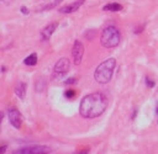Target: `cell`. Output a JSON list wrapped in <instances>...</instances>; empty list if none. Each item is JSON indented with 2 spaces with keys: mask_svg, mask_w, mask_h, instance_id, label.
I'll list each match as a JSON object with an SVG mask.
<instances>
[{
  "mask_svg": "<svg viewBox=\"0 0 158 154\" xmlns=\"http://www.w3.org/2000/svg\"><path fill=\"white\" fill-rule=\"evenodd\" d=\"M108 98L103 92H94L84 96L79 106V112L84 119H95L106 110Z\"/></svg>",
  "mask_w": 158,
  "mask_h": 154,
  "instance_id": "cell-1",
  "label": "cell"
},
{
  "mask_svg": "<svg viewBox=\"0 0 158 154\" xmlns=\"http://www.w3.org/2000/svg\"><path fill=\"white\" fill-rule=\"evenodd\" d=\"M115 65H116V59L115 58H109V59L104 61L101 64H99L98 68L95 69V73H94L95 80L98 83H100V84L109 83L111 80V78H112Z\"/></svg>",
  "mask_w": 158,
  "mask_h": 154,
  "instance_id": "cell-2",
  "label": "cell"
},
{
  "mask_svg": "<svg viewBox=\"0 0 158 154\" xmlns=\"http://www.w3.org/2000/svg\"><path fill=\"white\" fill-rule=\"evenodd\" d=\"M121 36L118 30L115 26H108L103 30L101 37H100V42L105 48H114L120 43Z\"/></svg>",
  "mask_w": 158,
  "mask_h": 154,
  "instance_id": "cell-3",
  "label": "cell"
},
{
  "mask_svg": "<svg viewBox=\"0 0 158 154\" xmlns=\"http://www.w3.org/2000/svg\"><path fill=\"white\" fill-rule=\"evenodd\" d=\"M8 117H9V121L10 123L15 127V128H21V125H22V115L19 112V110L16 107H10L9 111H8Z\"/></svg>",
  "mask_w": 158,
  "mask_h": 154,
  "instance_id": "cell-4",
  "label": "cell"
},
{
  "mask_svg": "<svg viewBox=\"0 0 158 154\" xmlns=\"http://www.w3.org/2000/svg\"><path fill=\"white\" fill-rule=\"evenodd\" d=\"M70 68V63L68 58H61L54 65V76H62L64 75Z\"/></svg>",
  "mask_w": 158,
  "mask_h": 154,
  "instance_id": "cell-5",
  "label": "cell"
},
{
  "mask_svg": "<svg viewBox=\"0 0 158 154\" xmlns=\"http://www.w3.org/2000/svg\"><path fill=\"white\" fill-rule=\"evenodd\" d=\"M83 55H84V46L81 41L77 40L74 42V46H73V59H74L75 65H79L82 63Z\"/></svg>",
  "mask_w": 158,
  "mask_h": 154,
  "instance_id": "cell-6",
  "label": "cell"
},
{
  "mask_svg": "<svg viewBox=\"0 0 158 154\" xmlns=\"http://www.w3.org/2000/svg\"><path fill=\"white\" fill-rule=\"evenodd\" d=\"M47 147H25L17 150V154H47Z\"/></svg>",
  "mask_w": 158,
  "mask_h": 154,
  "instance_id": "cell-7",
  "label": "cell"
},
{
  "mask_svg": "<svg viewBox=\"0 0 158 154\" xmlns=\"http://www.w3.org/2000/svg\"><path fill=\"white\" fill-rule=\"evenodd\" d=\"M84 3H85V0H75V2L72 3V4L62 6L58 11L61 12V14H72V12H75L77 10H79V8H81Z\"/></svg>",
  "mask_w": 158,
  "mask_h": 154,
  "instance_id": "cell-8",
  "label": "cell"
},
{
  "mask_svg": "<svg viewBox=\"0 0 158 154\" xmlns=\"http://www.w3.org/2000/svg\"><path fill=\"white\" fill-rule=\"evenodd\" d=\"M58 27V24L57 22H51L50 25H47L42 31H41V37L43 41H47L51 38V36L53 35V32L56 31V28Z\"/></svg>",
  "mask_w": 158,
  "mask_h": 154,
  "instance_id": "cell-9",
  "label": "cell"
},
{
  "mask_svg": "<svg viewBox=\"0 0 158 154\" xmlns=\"http://www.w3.org/2000/svg\"><path fill=\"white\" fill-rule=\"evenodd\" d=\"M15 94L19 96L20 99H25V96H26V84L25 83H19L15 86Z\"/></svg>",
  "mask_w": 158,
  "mask_h": 154,
  "instance_id": "cell-10",
  "label": "cell"
},
{
  "mask_svg": "<svg viewBox=\"0 0 158 154\" xmlns=\"http://www.w3.org/2000/svg\"><path fill=\"white\" fill-rule=\"evenodd\" d=\"M122 5L118 4V3H110V4H106L103 6V10L104 11H111V12H116V11H121L122 10Z\"/></svg>",
  "mask_w": 158,
  "mask_h": 154,
  "instance_id": "cell-11",
  "label": "cell"
},
{
  "mask_svg": "<svg viewBox=\"0 0 158 154\" xmlns=\"http://www.w3.org/2000/svg\"><path fill=\"white\" fill-rule=\"evenodd\" d=\"M24 63H25L26 65H29V67L36 65V64H37V54H36V53H32V54L27 55L26 58H25V61H24Z\"/></svg>",
  "mask_w": 158,
  "mask_h": 154,
  "instance_id": "cell-12",
  "label": "cell"
},
{
  "mask_svg": "<svg viewBox=\"0 0 158 154\" xmlns=\"http://www.w3.org/2000/svg\"><path fill=\"white\" fill-rule=\"evenodd\" d=\"M62 2H63V0H52V2H50L48 4H46L42 8V10H51V9L56 8L57 5H59V3H62Z\"/></svg>",
  "mask_w": 158,
  "mask_h": 154,
  "instance_id": "cell-13",
  "label": "cell"
},
{
  "mask_svg": "<svg viewBox=\"0 0 158 154\" xmlns=\"http://www.w3.org/2000/svg\"><path fill=\"white\" fill-rule=\"evenodd\" d=\"M64 96L67 99H73L74 96H75V91L73 90V89H67L66 91H64Z\"/></svg>",
  "mask_w": 158,
  "mask_h": 154,
  "instance_id": "cell-14",
  "label": "cell"
},
{
  "mask_svg": "<svg viewBox=\"0 0 158 154\" xmlns=\"http://www.w3.org/2000/svg\"><path fill=\"white\" fill-rule=\"evenodd\" d=\"M146 85H147L149 89H152V88H154V82H153L152 79H149V78H146Z\"/></svg>",
  "mask_w": 158,
  "mask_h": 154,
  "instance_id": "cell-15",
  "label": "cell"
},
{
  "mask_svg": "<svg viewBox=\"0 0 158 154\" xmlns=\"http://www.w3.org/2000/svg\"><path fill=\"white\" fill-rule=\"evenodd\" d=\"M75 83H77L75 78H69L68 80H66V85H72V84H75Z\"/></svg>",
  "mask_w": 158,
  "mask_h": 154,
  "instance_id": "cell-16",
  "label": "cell"
},
{
  "mask_svg": "<svg viewBox=\"0 0 158 154\" xmlns=\"http://www.w3.org/2000/svg\"><path fill=\"white\" fill-rule=\"evenodd\" d=\"M21 12H22L24 15H27V14H29V10H27V8H26V6H22V8H21Z\"/></svg>",
  "mask_w": 158,
  "mask_h": 154,
  "instance_id": "cell-17",
  "label": "cell"
},
{
  "mask_svg": "<svg viewBox=\"0 0 158 154\" xmlns=\"http://www.w3.org/2000/svg\"><path fill=\"white\" fill-rule=\"evenodd\" d=\"M6 148H8V147H6V144H4V146L2 147V152H0V154H4V153H5V150H6Z\"/></svg>",
  "mask_w": 158,
  "mask_h": 154,
  "instance_id": "cell-18",
  "label": "cell"
},
{
  "mask_svg": "<svg viewBox=\"0 0 158 154\" xmlns=\"http://www.w3.org/2000/svg\"><path fill=\"white\" fill-rule=\"evenodd\" d=\"M12 2V0H2V3L3 4H5V5H8V4H10Z\"/></svg>",
  "mask_w": 158,
  "mask_h": 154,
  "instance_id": "cell-19",
  "label": "cell"
},
{
  "mask_svg": "<svg viewBox=\"0 0 158 154\" xmlns=\"http://www.w3.org/2000/svg\"><path fill=\"white\" fill-rule=\"evenodd\" d=\"M136 115H137V109H135V111H133V113H132V119L136 117Z\"/></svg>",
  "mask_w": 158,
  "mask_h": 154,
  "instance_id": "cell-20",
  "label": "cell"
},
{
  "mask_svg": "<svg viewBox=\"0 0 158 154\" xmlns=\"http://www.w3.org/2000/svg\"><path fill=\"white\" fill-rule=\"evenodd\" d=\"M156 115L158 116V105H157V107H156Z\"/></svg>",
  "mask_w": 158,
  "mask_h": 154,
  "instance_id": "cell-21",
  "label": "cell"
}]
</instances>
